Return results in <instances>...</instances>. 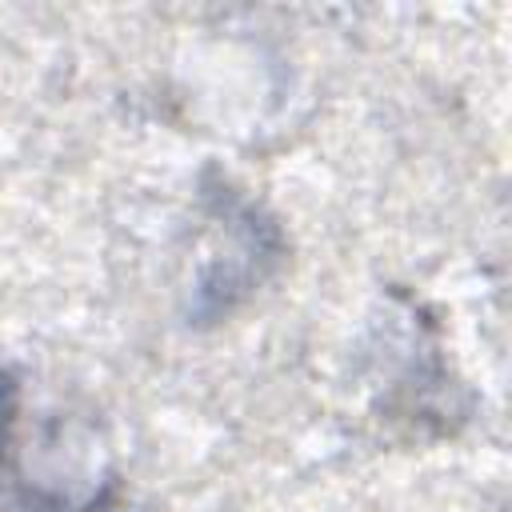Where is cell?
<instances>
[{"mask_svg":"<svg viewBox=\"0 0 512 512\" xmlns=\"http://www.w3.org/2000/svg\"><path fill=\"white\" fill-rule=\"evenodd\" d=\"M12 420V384L0 376V440H4V428Z\"/></svg>","mask_w":512,"mask_h":512,"instance_id":"cell-1","label":"cell"}]
</instances>
